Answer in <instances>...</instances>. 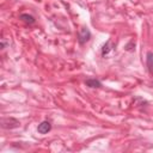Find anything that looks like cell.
Returning a JSON list of instances; mask_svg holds the SVG:
<instances>
[{
	"label": "cell",
	"mask_w": 153,
	"mask_h": 153,
	"mask_svg": "<svg viewBox=\"0 0 153 153\" xmlns=\"http://www.w3.org/2000/svg\"><path fill=\"white\" fill-rule=\"evenodd\" d=\"M115 48V44L112 43V41L111 39H109L104 45H103V49H102V55L103 56H105V55H108L112 49Z\"/></svg>",
	"instance_id": "obj_4"
},
{
	"label": "cell",
	"mask_w": 153,
	"mask_h": 153,
	"mask_svg": "<svg viewBox=\"0 0 153 153\" xmlns=\"http://www.w3.org/2000/svg\"><path fill=\"white\" fill-rule=\"evenodd\" d=\"M50 129H51V124H50V122H48V121L41 122V123L38 124V127H37V131H38L39 134H47L48 131H50Z\"/></svg>",
	"instance_id": "obj_3"
},
{
	"label": "cell",
	"mask_w": 153,
	"mask_h": 153,
	"mask_svg": "<svg viewBox=\"0 0 153 153\" xmlns=\"http://www.w3.org/2000/svg\"><path fill=\"white\" fill-rule=\"evenodd\" d=\"M20 126V122L13 117H4L1 120V127L4 129H13V128H18Z\"/></svg>",
	"instance_id": "obj_1"
},
{
	"label": "cell",
	"mask_w": 153,
	"mask_h": 153,
	"mask_svg": "<svg viewBox=\"0 0 153 153\" xmlns=\"http://www.w3.org/2000/svg\"><path fill=\"white\" fill-rule=\"evenodd\" d=\"M78 38H79V43H80V44L86 43V42L91 38V32H90V30H88L87 27H81L80 31H79Z\"/></svg>",
	"instance_id": "obj_2"
},
{
	"label": "cell",
	"mask_w": 153,
	"mask_h": 153,
	"mask_svg": "<svg viewBox=\"0 0 153 153\" xmlns=\"http://www.w3.org/2000/svg\"><path fill=\"white\" fill-rule=\"evenodd\" d=\"M146 65H147L148 72L153 74V53L152 51H148L146 55Z\"/></svg>",
	"instance_id": "obj_5"
},
{
	"label": "cell",
	"mask_w": 153,
	"mask_h": 153,
	"mask_svg": "<svg viewBox=\"0 0 153 153\" xmlns=\"http://www.w3.org/2000/svg\"><path fill=\"white\" fill-rule=\"evenodd\" d=\"M85 84L88 86V87H100L102 86V84H100V81L99 80H97V79H86L85 80Z\"/></svg>",
	"instance_id": "obj_6"
},
{
	"label": "cell",
	"mask_w": 153,
	"mask_h": 153,
	"mask_svg": "<svg viewBox=\"0 0 153 153\" xmlns=\"http://www.w3.org/2000/svg\"><path fill=\"white\" fill-rule=\"evenodd\" d=\"M23 22H25V23H27V24H33L35 23V18L32 17V16H30V14H26V13H23V14H20V17H19Z\"/></svg>",
	"instance_id": "obj_7"
}]
</instances>
